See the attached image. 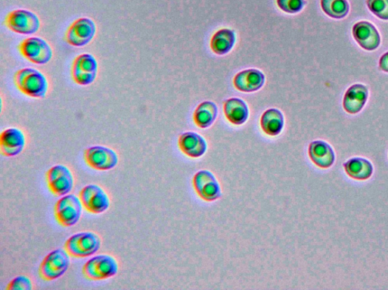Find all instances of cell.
<instances>
[{
    "label": "cell",
    "mask_w": 388,
    "mask_h": 290,
    "mask_svg": "<svg viewBox=\"0 0 388 290\" xmlns=\"http://www.w3.org/2000/svg\"><path fill=\"white\" fill-rule=\"evenodd\" d=\"M119 270L117 259L113 256L100 254L89 259L83 266L82 273L91 280H103L116 276Z\"/></svg>",
    "instance_id": "obj_3"
},
{
    "label": "cell",
    "mask_w": 388,
    "mask_h": 290,
    "mask_svg": "<svg viewBox=\"0 0 388 290\" xmlns=\"http://www.w3.org/2000/svg\"><path fill=\"white\" fill-rule=\"evenodd\" d=\"M83 208L84 207L76 195H64L55 205V219L63 227L76 226L81 219Z\"/></svg>",
    "instance_id": "obj_5"
},
{
    "label": "cell",
    "mask_w": 388,
    "mask_h": 290,
    "mask_svg": "<svg viewBox=\"0 0 388 290\" xmlns=\"http://www.w3.org/2000/svg\"><path fill=\"white\" fill-rule=\"evenodd\" d=\"M321 6L323 12L336 20L346 17L349 10L347 0H321Z\"/></svg>",
    "instance_id": "obj_25"
},
{
    "label": "cell",
    "mask_w": 388,
    "mask_h": 290,
    "mask_svg": "<svg viewBox=\"0 0 388 290\" xmlns=\"http://www.w3.org/2000/svg\"><path fill=\"white\" fill-rule=\"evenodd\" d=\"M380 67L382 71L388 73V52L382 56L380 61Z\"/></svg>",
    "instance_id": "obj_29"
},
{
    "label": "cell",
    "mask_w": 388,
    "mask_h": 290,
    "mask_svg": "<svg viewBox=\"0 0 388 290\" xmlns=\"http://www.w3.org/2000/svg\"><path fill=\"white\" fill-rule=\"evenodd\" d=\"M353 35L358 44L368 51L375 50L381 43L376 28L368 22L356 23L353 27Z\"/></svg>",
    "instance_id": "obj_15"
},
{
    "label": "cell",
    "mask_w": 388,
    "mask_h": 290,
    "mask_svg": "<svg viewBox=\"0 0 388 290\" xmlns=\"http://www.w3.org/2000/svg\"><path fill=\"white\" fill-rule=\"evenodd\" d=\"M368 96L367 88L362 84H355L349 88L344 99V108L350 115H356L361 110Z\"/></svg>",
    "instance_id": "obj_19"
},
{
    "label": "cell",
    "mask_w": 388,
    "mask_h": 290,
    "mask_svg": "<svg viewBox=\"0 0 388 290\" xmlns=\"http://www.w3.org/2000/svg\"><path fill=\"white\" fill-rule=\"evenodd\" d=\"M344 167L346 173L356 180H366L373 173V166L371 162L361 157L350 159L344 164Z\"/></svg>",
    "instance_id": "obj_22"
},
{
    "label": "cell",
    "mask_w": 388,
    "mask_h": 290,
    "mask_svg": "<svg viewBox=\"0 0 388 290\" xmlns=\"http://www.w3.org/2000/svg\"><path fill=\"white\" fill-rule=\"evenodd\" d=\"M218 116V108L214 102L207 101L200 103L194 111L193 120L201 129H207L214 124Z\"/></svg>",
    "instance_id": "obj_24"
},
{
    "label": "cell",
    "mask_w": 388,
    "mask_h": 290,
    "mask_svg": "<svg viewBox=\"0 0 388 290\" xmlns=\"http://www.w3.org/2000/svg\"><path fill=\"white\" fill-rule=\"evenodd\" d=\"M26 145V137L22 131L18 128H8L0 136V151L7 157L20 154Z\"/></svg>",
    "instance_id": "obj_14"
},
{
    "label": "cell",
    "mask_w": 388,
    "mask_h": 290,
    "mask_svg": "<svg viewBox=\"0 0 388 290\" xmlns=\"http://www.w3.org/2000/svg\"><path fill=\"white\" fill-rule=\"evenodd\" d=\"M84 159L92 169L97 171L113 170L119 162L118 155L114 150L101 145L87 148Z\"/></svg>",
    "instance_id": "obj_9"
},
{
    "label": "cell",
    "mask_w": 388,
    "mask_h": 290,
    "mask_svg": "<svg viewBox=\"0 0 388 290\" xmlns=\"http://www.w3.org/2000/svg\"><path fill=\"white\" fill-rule=\"evenodd\" d=\"M311 161L322 169H327L334 164L335 154L333 149L326 142L315 141L309 146Z\"/></svg>",
    "instance_id": "obj_18"
},
{
    "label": "cell",
    "mask_w": 388,
    "mask_h": 290,
    "mask_svg": "<svg viewBox=\"0 0 388 290\" xmlns=\"http://www.w3.org/2000/svg\"><path fill=\"white\" fill-rule=\"evenodd\" d=\"M32 280L24 275L15 277L6 287L7 290H32Z\"/></svg>",
    "instance_id": "obj_28"
},
{
    "label": "cell",
    "mask_w": 388,
    "mask_h": 290,
    "mask_svg": "<svg viewBox=\"0 0 388 290\" xmlns=\"http://www.w3.org/2000/svg\"><path fill=\"white\" fill-rule=\"evenodd\" d=\"M261 125L266 135L279 136L284 126V117L282 112L276 108L268 109L262 115Z\"/></svg>",
    "instance_id": "obj_21"
},
{
    "label": "cell",
    "mask_w": 388,
    "mask_h": 290,
    "mask_svg": "<svg viewBox=\"0 0 388 290\" xmlns=\"http://www.w3.org/2000/svg\"><path fill=\"white\" fill-rule=\"evenodd\" d=\"M367 6L380 20H388V0H367Z\"/></svg>",
    "instance_id": "obj_27"
},
{
    "label": "cell",
    "mask_w": 388,
    "mask_h": 290,
    "mask_svg": "<svg viewBox=\"0 0 388 290\" xmlns=\"http://www.w3.org/2000/svg\"><path fill=\"white\" fill-rule=\"evenodd\" d=\"M5 24L13 32L31 35L38 32L41 21L38 15L27 9H15L6 17Z\"/></svg>",
    "instance_id": "obj_6"
},
{
    "label": "cell",
    "mask_w": 388,
    "mask_h": 290,
    "mask_svg": "<svg viewBox=\"0 0 388 290\" xmlns=\"http://www.w3.org/2000/svg\"><path fill=\"white\" fill-rule=\"evenodd\" d=\"M97 33L95 22L89 17H80L68 28L66 41L75 48L87 45L93 39Z\"/></svg>",
    "instance_id": "obj_11"
},
{
    "label": "cell",
    "mask_w": 388,
    "mask_h": 290,
    "mask_svg": "<svg viewBox=\"0 0 388 290\" xmlns=\"http://www.w3.org/2000/svg\"><path fill=\"white\" fill-rule=\"evenodd\" d=\"M264 73L257 69H247L235 75V87L242 92H254L260 90L264 85Z\"/></svg>",
    "instance_id": "obj_16"
},
{
    "label": "cell",
    "mask_w": 388,
    "mask_h": 290,
    "mask_svg": "<svg viewBox=\"0 0 388 290\" xmlns=\"http://www.w3.org/2000/svg\"><path fill=\"white\" fill-rule=\"evenodd\" d=\"M18 51L24 58L35 64L49 63L53 52L49 43L40 37H29L18 45Z\"/></svg>",
    "instance_id": "obj_8"
},
{
    "label": "cell",
    "mask_w": 388,
    "mask_h": 290,
    "mask_svg": "<svg viewBox=\"0 0 388 290\" xmlns=\"http://www.w3.org/2000/svg\"><path fill=\"white\" fill-rule=\"evenodd\" d=\"M83 207L90 213L101 214L110 207L107 193L97 184H88L79 194Z\"/></svg>",
    "instance_id": "obj_12"
},
{
    "label": "cell",
    "mask_w": 388,
    "mask_h": 290,
    "mask_svg": "<svg viewBox=\"0 0 388 290\" xmlns=\"http://www.w3.org/2000/svg\"><path fill=\"white\" fill-rule=\"evenodd\" d=\"M277 6L285 13L297 14L303 10L306 0H276Z\"/></svg>",
    "instance_id": "obj_26"
},
{
    "label": "cell",
    "mask_w": 388,
    "mask_h": 290,
    "mask_svg": "<svg viewBox=\"0 0 388 290\" xmlns=\"http://www.w3.org/2000/svg\"><path fill=\"white\" fill-rule=\"evenodd\" d=\"M97 73L98 63L93 55L81 54L73 61L71 77L78 85H91L95 81Z\"/></svg>",
    "instance_id": "obj_7"
},
{
    "label": "cell",
    "mask_w": 388,
    "mask_h": 290,
    "mask_svg": "<svg viewBox=\"0 0 388 290\" xmlns=\"http://www.w3.org/2000/svg\"><path fill=\"white\" fill-rule=\"evenodd\" d=\"M14 82L24 95L33 99H45L48 95L49 82L39 70L23 68L15 73Z\"/></svg>",
    "instance_id": "obj_1"
},
{
    "label": "cell",
    "mask_w": 388,
    "mask_h": 290,
    "mask_svg": "<svg viewBox=\"0 0 388 290\" xmlns=\"http://www.w3.org/2000/svg\"><path fill=\"white\" fill-rule=\"evenodd\" d=\"M179 146L183 154L192 158L200 157L207 151L205 138L193 132L182 133L179 138Z\"/></svg>",
    "instance_id": "obj_17"
},
{
    "label": "cell",
    "mask_w": 388,
    "mask_h": 290,
    "mask_svg": "<svg viewBox=\"0 0 388 290\" xmlns=\"http://www.w3.org/2000/svg\"><path fill=\"white\" fill-rule=\"evenodd\" d=\"M46 177L48 189L53 195L57 196L69 194L75 184V179L71 170L62 164L52 166Z\"/></svg>",
    "instance_id": "obj_10"
},
{
    "label": "cell",
    "mask_w": 388,
    "mask_h": 290,
    "mask_svg": "<svg viewBox=\"0 0 388 290\" xmlns=\"http://www.w3.org/2000/svg\"><path fill=\"white\" fill-rule=\"evenodd\" d=\"M224 113L230 123L236 126L244 124L249 115L246 102L238 98L229 99L225 101Z\"/></svg>",
    "instance_id": "obj_20"
},
{
    "label": "cell",
    "mask_w": 388,
    "mask_h": 290,
    "mask_svg": "<svg viewBox=\"0 0 388 290\" xmlns=\"http://www.w3.org/2000/svg\"><path fill=\"white\" fill-rule=\"evenodd\" d=\"M70 255L66 249H57L46 256L39 268V275L42 279L52 282L66 274L69 268Z\"/></svg>",
    "instance_id": "obj_4"
},
{
    "label": "cell",
    "mask_w": 388,
    "mask_h": 290,
    "mask_svg": "<svg viewBox=\"0 0 388 290\" xmlns=\"http://www.w3.org/2000/svg\"><path fill=\"white\" fill-rule=\"evenodd\" d=\"M194 189L202 200L212 202L221 196L220 184L216 176L208 171H200L193 177Z\"/></svg>",
    "instance_id": "obj_13"
},
{
    "label": "cell",
    "mask_w": 388,
    "mask_h": 290,
    "mask_svg": "<svg viewBox=\"0 0 388 290\" xmlns=\"http://www.w3.org/2000/svg\"><path fill=\"white\" fill-rule=\"evenodd\" d=\"M101 247V239L94 232H80L71 236L64 243L70 256L87 258L95 255Z\"/></svg>",
    "instance_id": "obj_2"
},
{
    "label": "cell",
    "mask_w": 388,
    "mask_h": 290,
    "mask_svg": "<svg viewBox=\"0 0 388 290\" xmlns=\"http://www.w3.org/2000/svg\"><path fill=\"white\" fill-rule=\"evenodd\" d=\"M235 42V32L225 28L212 36L210 42L211 50L218 55H224L232 51Z\"/></svg>",
    "instance_id": "obj_23"
}]
</instances>
